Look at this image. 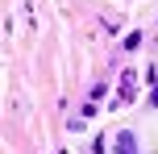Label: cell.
Here are the masks:
<instances>
[{"label": "cell", "mask_w": 158, "mask_h": 154, "mask_svg": "<svg viewBox=\"0 0 158 154\" xmlns=\"http://www.w3.org/2000/svg\"><path fill=\"white\" fill-rule=\"evenodd\" d=\"M117 150H121V154H137V146H133V133H121V138H117Z\"/></svg>", "instance_id": "1"}]
</instances>
